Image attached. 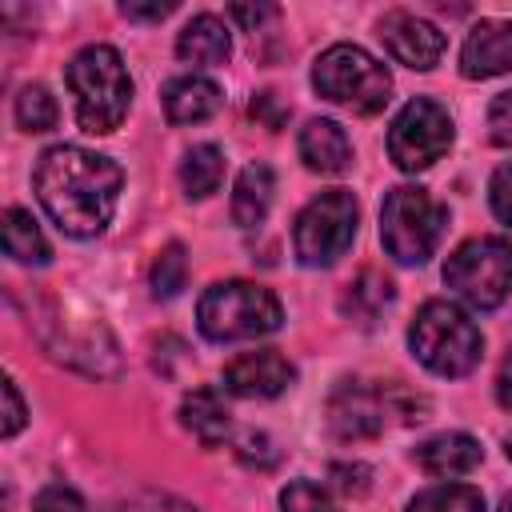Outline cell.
I'll list each match as a JSON object with an SVG mask.
<instances>
[{"instance_id":"obj_21","label":"cell","mask_w":512,"mask_h":512,"mask_svg":"<svg viewBox=\"0 0 512 512\" xmlns=\"http://www.w3.org/2000/svg\"><path fill=\"white\" fill-rule=\"evenodd\" d=\"M392 280L384 276V272H376V268H364L352 284H348V292H344V312L352 316V320H360V324H372L388 304H392Z\"/></svg>"},{"instance_id":"obj_6","label":"cell","mask_w":512,"mask_h":512,"mask_svg":"<svg viewBox=\"0 0 512 512\" xmlns=\"http://www.w3.org/2000/svg\"><path fill=\"white\" fill-rule=\"evenodd\" d=\"M444 220H448V212L424 188L400 184L384 196L380 240H384V248L396 264H424L440 244Z\"/></svg>"},{"instance_id":"obj_33","label":"cell","mask_w":512,"mask_h":512,"mask_svg":"<svg viewBox=\"0 0 512 512\" xmlns=\"http://www.w3.org/2000/svg\"><path fill=\"white\" fill-rule=\"evenodd\" d=\"M172 8H176V0H152V4H132V0H124V4H120V12H124L128 20H164Z\"/></svg>"},{"instance_id":"obj_19","label":"cell","mask_w":512,"mask_h":512,"mask_svg":"<svg viewBox=\"0 0 512 512\" xmlns=\"http://www.w3.org/2000/svg\"><path fill=\"white\" fill-rule=\"evenodd\" d=\"M272 192H276V176L268 164H248L240 176H236V188H232V220L240 228H252L268 216L272 208Z\"/></svg>"},{"instance_id":"obj_5","label":"cell","mask_w":512,"mask_h":512,"mask_svg":"<svg viewBox=\"0 0 512 512\" xmlns=\"http://www.w3.org/2000/svg\"><path fill=\"white\" fill-rule=\"evenodd\" d=\"M312 88L332 104H344V108H352L360 116H372V112H380L388 104L392 76L364 48L332 44L328 52H320V60L312 68Z\"/></svg>"},{"instance_id":"obj_37","label":"cell","mask_w":512,"mask_h":512,"mask_svg":"<svg viewBox=\"0 0 512 512\" xmlns=\"http://www.w3.org/2000/svg\"><path fill=\"white\" fill-rule=\"evenodd\" d=\"M496 512H512V492L500 496V508H496Z\"/></svg>"},{"instance_id":"obj_25","label":"cell","mask_w":512,"mask_h":512,"mask_svg":"<svg viewBox=\"0 0 512 512\" xmlns=\"http://www.w3.org/2000/svg\"><path fill=\"white\" fill-rule=\"evenodd\" d=\"M188 280V256H184V244H164L152 260V296L156 300H172Z\"/></svg>"},{"instance_id":"obj_2","label":"cell","mask_w":512,"mask_h":512,"mask_svg":"<svg viewBox=\"0 0 512 512\" xmlns=\"http://www.w3.org/2000/svg\"><path fill=\"white\" fill-rule=\"evenodd\" d=\"M68 92L76 100V120L84 132H116L132 104V76L116 48L88 44L68 60Z\"/></svg>"},{"instance_id":"obj_16","label":"cell","mask_w":512,"mask_h":512,"mask_svg":"<svg viewBox=\"0 0 512 512\" xmlns=\"http://www.w3.org/2000/svg\"><path fill=\"white\" fill-rule=\"evenodd\" d=\"M220 104H224V96L208 76H180L164 88V112L172 124H200V120L216 116Z\"/></svg>"},{"instance_id":"obj_17","label":"cell","mask_w":512,"mask_h":512,"mask_svg":"<svg viewBox=\"0 0 512 512\" xmlns=\"http://www.w3.org/2000/svg\"><path fill=\"white\" fill-rule=\"evenodd\" d=\"M180 420L204 448H220L232 436V416L216 388H192L180 404Z\"/></svg>"},{"instance_id":"obj_36","label":"cell","mask_w":512,"mask_h":512,"mask_svg":"<svg viewBox=\"0 0 512 512\" xmlns=\"http://www.w3.org/2000/svg\"><path fill=\"white\" fill-rule=\"evenodd\" d=\"M496 400H500V408H512V348L496 372Z\"/></svg>"},{"instance_id":"obj_20","label":"cell","mask_w":512,"mask_h":512,"mask_svg":"<svg viewBox=\"0 0 512 512\" xmlns=\"http://www.w3.org/2000/svg\"><path fill=\"white\" fill-rule=\"evenodd\" d=\"M0 236H4V252H8L16 264H48V240H44L40 224L32 220V212L8 208Z\"/></svg>"},{"instance_id":"obj_22","label":"cell","mask_w":512,"mask_h":512,"mask_svg":"<svg viewBox=\"0 0 512 512\" xmlns=\"http://www.w3.org/2000/svg\"><path fill=\"white\" fill-rule=\"evenodd\" d=\"M220 180H224V152H220L216 144H196V148H188V156H184V164H180V184H184V192H188L192 200H204V196H212V192L220 188Z\"/></svg>"},{"instance_id":"obj_27","label":"cell","mask_w":512,"mask_h":512,"mask_svg":"<svg viewBox=\"0 0 512 512\" xmlns=\"http://www.w3.org/2000/svg\"><path fill=\"white\" fill-rule=\"evenodd\" d=\"M488 136L500 148H512V92H500L488 104Z\"/></svg>"},{"instance_id":"obj_32","label":"cell","mask_w":512,"mask_h":512,"mask_svg":"<svg viewBox=\"0 0 512 512\" xmlns=\"http://www.w3.org/2000/svg\"><path fill=\"white\" fill-rule=\"evenodd\" d=\"M252 116H256L264 128H272V132H276L284 120H288V112L276 104V92H260V96L252 100Z\"/></svg>"},{"instance_id":"obj_23","label":"cell","mask_w":512,"mask_h":512,"mask_svg":"<svg viewBox=\"0 0 512 512\" xmlns=\"http://www.w3.org/2000/svg\"><path fill=\"white\" fill-rule=\"evenodd\" d=\"M408 512H484V496L472 484H436L424 488Z\"/></svg>"},{"instance_id":"obj_24","label":"cell","mask_w":512,"mask_h":512,"mask_svg":"<svg viewBox=\"0 0 512 512\" xmlns=\"http://www.w3.org/2000/svg\"><path fill=\"white\" fill-rule=\"evenodd\" d=\"M56 116H60V108H56V100H52V92L44 84L20 88V96H16V124L24 132H48V128H56Z\"/></svg>"},{"instance_id":"obj_28","label":"cell","mask_w":512,"mask_h":512,"mask_svg":"<svg viewBox=\"0 0 512 512\" xmlns=\"http://www.w3.org/2000/svg\"><path fill=\"white\" fill-rule=\"evenodd\" d=\"M36 512H88L84 496L64 488V484H48L40 496H36Z\"/></svg>"},{"instance_id":"obj_35","label":"cell","mask_w":512,"mask_h":512,"mask_svg":"<svg viewBox=\"0 0 512 512\" xmlns=\"http://www.w3.org/2000/svg\"><path fill=\"white\" fill-rule=\"evenodd\" d=\"M228 16H232V20H240L244 28H256L260 20L276 16V8H272V4H256V8H252V4H232V8H228Z\"/></svg>"},{"instance_id":"obj_11","label":"cell","mask_w":512,"mask_h":512,"mask_svg":"<svg viewBox=\"0 0 512 512\" xmlns=\"http://www.w3.org/2000/svg\"><path fill=\"white\" fill-rule=\"evenodd\" d=\"M380 40H384V48H388V56L396 64L416 68V72H428L444 56V32L432 20H424L416 12H404V8L384 12Z\"/></svg>"},{"instance_id":"obj_34","label":"cell","mask_w":512,"mask_h":512,"mask_svg":"<svg viewBox=\"0 0 512 512\" xmlns=\"http://www.w3.org/2000/svg\"><path fill=\"white\" fill-rule=\"evenodd\" d=\"M332 476H336V488H340V492H364V488H368V480H364L368 468H360V464H352V468H348V464H336Z\"/></svg>"},{"instance_id":"obj_12","label":"cell","mask_w":512,"mask_h":512,"mask_svg":"<svg viewBox=\"0 0 512 512\" xmlns=\"http://www.w3.org/2000/svg\"><path fill=\"white\" fill-rule=\"evenodd\" d=\"M292 364L276 352V348H260V352H244L224 368V392L244 396V400H268L280 396L292 384Z\"/></svg>"},{"instance_id":"obj_4","label":"cell","mask_w":512,"mask_h":512,"mask_svg":"<svg viewBox=\"0 0 512 512\" xmlns=\"http://www.w3.org/2000/svg\"><path fill=\"white\" fill-rule=\"evenodd\" d=\"M196 320L208 340L224 344V340H252V336L276 332L284 312L268 288L248 284V280H224L200 296Z\"/></svg>"},{"instance_id":"obj_26","label":"cell","mask_w":512,"mask_h":512,"mask_svg":"<svg viewBox=\"0 0 512 512\" xmlns=\"http://www.w3.org/2000/svg\"><path fill=\"white\" fill-rule=\"evenodd\" d=\"M280 508L284 512H340V504L312 480H292L280 492Z\"/></svg>"},{"instance_id":"obj_18","label":"cell","mask_w":512,"mask_h":512,"mask_svg":"<svg viewBox=\"0 0 512 512\" xmlns=\"http://www.w3.org/2000/svg\"><path fill=\"white\" fill-rule=\"evenodd\" d=\"M232 52V36H228V24L212 12H200L184 24L180 40H176V56L184 64H224Z\"/></svg>"},{"instance_id":"obj_3","label":"cell","mask_w":512,"mask_h":512,"mask_svg":"<svg viewBox=\"0 0 512 512\" xmlns=\"http://www.w3.org/2000/svg\"><path fill=\"white\" fill-rule=\"evenodd\" d=\"M408 344L416 360L436 376H468L484 352L480 328L452 300H428L408 328Z\"/></svg>"},{"instance_id":"obj_29","label":"cell","mask_w":512,"mask_h":512,"mask_svg":"<svg viewBox=\"0 0 512 512\" xmlns=\"http://www.w3.org/2000/svg\"><path fill=\"white\" fill-rule=\"evenodd\" d=\"M488 200H492V212L512 224V164H500L492 172V184H488Z\"/></svg>"},{"instance_id":"obj_1","label":"cell","mask_w":512,"mask_h":512,"mask_svg":"<svg viewBox=\"0 0 512 512\" xmlns=\"http://www.w3.org/2000/svg\"><path fill=\"white\" fill-rule=\"evenodd\" d=\"M120 188H124L120 164L80 144H56L36 164V196L68 236L104 232L116 212Z\"/></svg>"},{"instance_id":"obj_13","label":"cell","mask_w":512,"mask_h":512,"mask_svg":"<svg viewBox=\"0 0 512 512\" xmlns=\"http://www.w3.org/2000/svg\"><path fill=\"white\" fill-rule=\"evenodd\" d=\"M460 72L468 80L512 72V20H480L460 48Z\"/></svg>"},{"instance_id":"obj_39","label":"cell","mask_w":512,"mask_h":512,"mask_svg":"<svg viewBox=\"0 0 512 512\" xmlns=\"http://www.w3.org/2000/svg\"><path fill=\"white\" fill-rule=\"evenodd\" d=\"M180 512H188V508H180Z\"/></svg>"},{"instance_id":"obj_14","label":"cell","mask_w":512,"mask_h":512,"mask_svg":"<svg viewBox=\"0 0 512 512\" xmlns=\"http://www.w3.org/2000/svg\"><path fill=\"white\" fill-rule=\"evenodd\" d=\"M480 444L468 436V432H440L432 440H424L416 448V464L436 476V480H456V476H468L476 464H480Z\"/></svg>"},{"instance_id":"obj_15","label":"cell","mask_w":512,"mask_h":512,"mask_svg":"<svg viewBox=\"0 0 512 512\" xmlns=\"http://www.w3.org/2000/svg\"><path fill=\"white\" fill-rule=\"evenodd\" d=\"M300 160L320 176H340L352 160V144L336 120L316 116L300 128Z\"/></svg>"},{"instance_id":"obj_8","label":"cell","mask_w":512,"mask_h":512,"mask_svg":"<svg viewBox=\"0 0 512 512\" xmlns=\"http://www.w3.org/2000/svg\"><path fill=\"white\" fill-rule=\"evenodd\" d=\"M392 416L400 424L420 420V400H412L408 392L392 388V384H364V380H344L332 392L328 404V420L336 428V436L344 440H364L376 436L392 424Z\"/></svg>"},{"instance_id":"obj_30","label":"cell","mask_w":512,"mask_h":512,"mask_svg":"<svg viewBox=\"0 0 512 512\" xmlns=\"http://www.w3.org/2000/svg\"><path fill=\"white\" fill-rule=\"evenodd\" d=\"M0 392H4V424H0V432H4V436H16V432L24 428V420H28L24 400H20V392H16V384H12V380H4V384H0Z\"/></svg>"},{"instance_id":"obj_7","label":"cell","mask_w":512,"mask_h":512,"mask_svg":"<svg viewBox=\"0 0 512 512\" xmlns=\"http://www.w3.org/2000/svg\"><path fill=\"white\" fill-rule=\"evenodd\" d=\"M444 284L480 312L500 308L512 296V244L504 236L464 240L444 264Z\"/></svg>"},{"instance_id":"obj_31","label":"cell","mask_w":512,"mask_h":512,"mask_svg":"<svg viewBox=\"0 0 512 512\" xmlns=\"http://www.w3.org/2000/svg\"><path fill=\"white\" fill-rule=\"evenodd\" d=\"M264 448H272V440L264 436V432H248L244 440H240V460L244 464H260V468H272L276 464V452H264Z\"/></svg>"},{"instance_id":"obj_9","label":"cell","mask_w":512,"mask_h":512,"mask_svg":"<svg viewBox=\"0 0 512 512\" xmlns=\"http://www.w3.org/2000/svg\"><path fill=\"white\" fill-rule=\"evenodd\" d=\"M352 236H356V200L352 192L332 188V192H320L296 216L292 248L304 268H328L348 252Z\"/></svg>"},{"instance_id":"obj_10","label":"cell","mask_w":512,"mask_h":512,"mask_svg":"<svg viewBox=\"0 0 512 512\" xmlns=\"http://www.w3.org/2000/svg\"><path fill=\"white\" fill-rule=\"evenodd\" d=\"M448 144H452V116L428 96L408 100L388 128V156L396 160L400 172L432 168L448 152Z\"/></svg>"},{"instance_id":"obj_38","label":"cell","mask_w":512,"mask_h":512,"mask_svg":"<svg viewBox=\"0 0 512 512\" xmlns=\"http://www.w3.org/2000/svg\"><path fill=\"white\" fill-rule=\"evenodd\" d=\"M508 456H512V436H508Z\"/></svg>"}]
</instances>
